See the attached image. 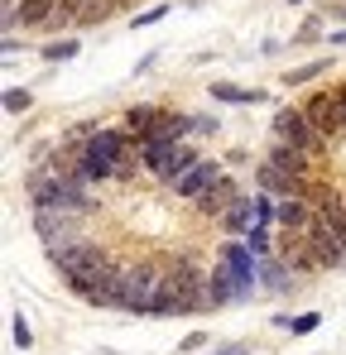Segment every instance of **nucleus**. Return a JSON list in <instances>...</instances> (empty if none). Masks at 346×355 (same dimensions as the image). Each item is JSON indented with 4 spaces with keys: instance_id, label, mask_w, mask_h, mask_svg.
<instances>
[{
    "instance_id": "13",
    "label": "nucleus",
    "mask_w": 346,
    "mask_h": 355,
    "mask_svg": "<svg viewBox=\"0 0 346 355\" xmlns=\"http://www.w3.org/2000/svg\"><path fill=\"white\" fill-rule=\"evenodd\" d=\"M207 297H212V307H226V302H240V288H236V279H231L226 269H222V264H217V269H212V274H207Z\"/></svg>"
},
{
    "instance_id": "22",
    "label": "nucleus",
    "mask_w": 346,
    "mask_h": 355,
    "mask_svg": "<svg viewBox=\"0 0 346 355\" xmlns=\"http://www.w3.org/2000/svg\"><path fill=\"white\" fill-rule=\"evenodd\" d=\"M169 15V5H154V10H145V15H135V29H145V24H159Z\"/></svg>"
},
{
    "instance_id": "26",
    "label": "nucleus",
    "mask_w": 346,
    "mask_h": 355,
    "mask_svg": "<svg viewBox=\"0 0 346 355\" xmlns=\"http://www.w3.org/2000/svg\"><path fill=\"white\" fill-rule=\"evenodd\" d=\"M332 44H346V29H337V34H332Z\"/></svg>"
},
{
    "instance_id": "3",
    "label": "nucleus",
    "mask_w": 346,
    "mask_h": 355,
    "mask_svg": "<svg viewBox=\"0 0 346 355\" xmlns=\"http://www.w3.org/2000/svg\"><path fill=\"white\" fill-rule=\"evenodd\" d=\"M217 264L236 279V288H240V293H250V288L260 284V254H255L245 240H226V245L217 250Z\"/></svg>"
},
{
    "instance_id": "16",
    "label": "nucleus",
    "mask_w": 346,
    "mask_h": 355,
    "mask_svg": "<svg viewBox=\"0 0 346 355\" xmlns=\"http://www.w3.org/2000/svg\"><path fill=\"white\" fill-rule=\"evenodd\" d=\"M115 5H120V0H87V5H82V15H77V24H82V29L106 24V15H111Z\"/></svg>"
},
{
    "instance_id": "23",
    "label": "nucleus",
    "mask_w": 346,
    "mask_h": 355,
    "mask_svg": "<svg viewBox=\"0 0 346 355\" xmlns=\"http://www.w3.org/2000/svg\"><path fill=\"white\" fill-rule=\"evenodd\" d=\"M318 24H322V19H318V15H313V19H303V29H298V44H313V39H318V34H322V29H318Z\"/></svg>"
},
{
    "instance_id": "4",
    "label": "nucleus",
    "mask_w": 346,
    "mask_h": 355,
    "mask_svg": "<svg viewBox=\"0 0 346 355\" xmlns=\"http://www.w3.org/2000/svg\"><path fill=\"white\" fill-rule=\"evenodd\" d=\"M274 135H279L284 144L308 149V154H322V144H327V135H318V130H313V120H308L303 106H284V111L274 116Z\"/></svg>"
},
{
    "instance_id": "17",
    "label": "nucleus",
    "mask_w": 346,
    "mask_h": 355,
    "mask_svg": "<svg viewBox=\"0 0 346 355\" xmlns=\"http://www.w3.org/2000/svg\"><path fill=\"white\" fill-rule=\"evenodd\" d=\"M44 58H49V62L77 58V39H53V44H44Z\"/></svg>"
},
{
    "instance_id": "12",
    "label": "nucleus",
    "mask_w": 346,
    "mask_h": 355,
    "mask_svg": "<svg viewBox=\"0 0 346 355\" xmlns=\"http://www.w3.org/2000/svg\"><path fill=\"white\" fill-rule=\"evenodd\" d=\"M212 101H231V106H260L270 101V92H250V87H236V82H212Z\"/></svg>"
},
{
    "instance_id": "9",
    "label": "nucleus",
    "mask_w": 346,
    "mask_h": 355,
    "mask_svg": "<svg viewBox=\"0 0 346 355\" xmlns=\"http://www.w3.org/2000/svg\"><path fill=\"white\" fill-rule=\"evenodd\" d=\"M236 197H240V192H236V178L222 173L212 187H207V192H202V197H197V207H202L207 216H226V207L236 202Z\"/></svg>"
},
{
    "instance_id": "6",
    "label": "nucleus",
    "mask_w": 346,
    "mask_h": 355,
    "mask_svg": "<svg viewBox=\"0 0 346 355\" xmlns=\"http://www.w3.org/2000/svg\"><path fill=\"white\" fill-rule=\"evenodd\" d=\"M265 164H274V168H284V173H293V178H313V154L298 149V144H284V139L270 144Z\"/></svg>"
},
{
    "instance_id": "27",
    "label": "nucleus",
    "mask_w": 346,
    "mask_h": 355,
    "mask_svg": "<svg viewBox=\"0 0 346 355\" xmlns=\"http://www.w3.org/2000/svg\"><path fill=\"white\" fill-rule=\"evenodd\" d=\"M332 15H337V19H346V5H332Z\"/></svg>"
},
{
    "instance_id": "28",
    "label": "nucleus",
    "mask_w": 346,
    "mask_h": 355,
    "mask_svg": "<svg viewBox=\"0 0 346 355\" xmlns=\"http://www.w3.org/2000/svg\"><path fill=\"white\" fill-rule=\"evenodd\" d=\"M288 5H303V0H288Z\"/></svg>"
},
{
    "instance_id": "1",
    "label": "nucleus",
    "mask_w": 346,
    "mask_h": 355,
    "mask_svg": "<svg viewBox=\"0 0 346 355\" xmlns=\"http://www.w3.org/2000/svg\"><path fill=\"white\" fill-rule=\"evenodd\" d=\"M49 254H53V264H58V274H63V284L82 297V302H87V293H92L97 284H111V279H115L111 250H101V245H92V240L58 245V250H49Z\"/></svg>"
},
{
    "instance_id": "10",
    "label": "nucleus",
    "mask_w": 346,
    "mask_h": 355,
    "mask_svg": "<svg viewBox=\"0 0 346 355\" xmlns=\"http://www.w3.org/2000/svg\"><path fill=\"white\" fill-rule=\"evenodd\" d=\"M303 182H308V178H293V173H284V168H274V164H260V187H265V192L298 197V192H303Z\"/></svg>"
},
{
    "instance_id": "29",
    "label": "nucleus",
    "mask_w": 346,
    "mask_h": 355,
    "mask_svg": "<svg viewBox=\"0 0 346 355\" xmlns=\"http://www.w3.org/2000/svg\"><path fill=\"white\" fill-rule=\"evenodd\" d=\"M120 5H125V0H120Z\"/></svg>"
},
{
    "instance_id": "20",
    "label": "nucleus",
    "mask_w": 346,
    "mask_h": 355,
    "mask_svg": "<svg viewBox=\"0 0 346 355\" xmlns=\"http://www.w3.org/2000/svg\"><path fill=\"white\" fill-rule=\"evenodd\" d=\"M318 72H327V62H303V67L284 72V82H288V87H303V82H313Z\"/></svg>"
},
{
    "instance_id": "24",
    "label": "nucleus",
    "mask_w": 346,
    "mask_h": 355,
    "mask_svg": "<svg viewBox=\"0 0 346 355\" xmlns=\"http://www.w3.org/2000/svg\"><path fill=\"white\" fill-rule=\"evenodd\" d=\"M212 355H250V346H245V341H231V346H217Z\"/></svg>"
},
{
    "instance_id": "11",
    "label": "nucleus",
    "mask_w": 346,
    "mask_h": 355,
    "mask_svg": "<svg viewBox=\"0 0 346 355\" xmlns=\"http://www.w3.org/2000/svg\"><path fill=\"white\" fill-rule=\"evenodd\" d=\"M222 226H226L231 236H250V231L260 226V221H255V202H250V197H236L226 207V216H222Z\"/></svg>"
},
{
    "instance_id": "19",
    "label": "nucleus",
    "mask_w": 346,
    "mask_h": 355,
    "mask_svg": "<svg viewBox=\"0 0 346 355\" xmlns=\"http://www.w3.org/2000/svg\"><path fill=\"white\" fill-rule=\"evenodd\" d=\"M29 106H34V96H29L24 87H5V111H10V116H19V111H29Z\"/></svg>"
},
{
    "instance_id": "5",
    "label": "nucleus",
    "mask_w": 346,
    "mask_h": 355,
    "mask_svg": "<svg viewBox=\"0 0 346 355\" xmlns=\"http://www.w3.org/2000/svg\"><path fill=\"white\" fill-rule=\"evenodd\" d=\"M303 111H308V120H313V130L318 135H342L346 130V101H342V87L337 92H313L308 101H303Z\"/></svg>"
},
{
    "instance_id": "14",
    "label": "nucleus",
    "mask_w": 346,
    "mask_h": 355,
    "mask_svg": "<svg viewBox=\"0 0 346 355\" xmlns=\"http://www.w3.org/2000/svg\"><path fill=\"white\" fill-rule=\"evenodd\" d=\"M159 120H164V111H159V106H135V111H125V135H135V139H149Z\"/></svg>"
},
{
    "instance_id": "15",
    "label": "nucleus",
    "mask_w": 346,
    "mask_h": 355,
    "mask_svg": "<svg viewBox=\"0 0 346 355\" xmlns=\"http://www.w3.org/2000/svg\"><path fill=\"white\" fill-rule=\"evenodd\" d=\"M318 322H322L318 312H298V317H284V312H279V317H274V327H279V331H293V336H308V331H318Z\"/></svg>"
},
{
    "instance_id": "21",
    "label": "nucleus",
    "mask_w": 346,
    "mask_h": 355,
    "mask_svg": "<svg viewBox=\"0 0 346 355\" xmlns=\"http://www.w3.org/2000/svg\"><path fill=\"white\" fill-rule=\"evenodd\" d=\"M15 346H19V351H29V346H34V331H29V322H24V317H15Z\"/></svg>"
},
{
    "instance_id": "7",
    "label": "nucleus",
    "mask_w": 346,
    "mask_h": 355,
    "mask_svg": "<svg viewBox=\"0 0 346 355\" xmlns=\"http://www.w3.org/2000/svg\"><path fill=\"white\" fill-rule=\"evenodd\" d=\"M217 178H222V168H217L212 159H202V164H192V168H188L183 178H173L169 187L178 192V197H192V202H197V197H202V192H207Z\"/></svg>"
},
{
    "instance_id": "25",
    "label": "nucleus",
    "mask_w": 346,
    "mask_h": 355,
    "mask_svg": "<svg viewBox=\"0 0 346 355\" xmlns=\"http://www.w3.org/2000/svg\"><path fill=\"white\" fill-rule=\"evenodd\" d=\"M327 226H332V236H337V240H342V245H346V211H342V216H337V221H327Z\"/></svg>"
},
{
    "instance_id": "2",
    "label": "nucleus",
    "mask_w": 346,
    "mask_h": 355,
    "mask_svg": "<svg viewBox=\"0 0 346 355\" xmlns=\"http://www.w3.org/2000/svg\"><path fill=\"white\" fill-rule=\"evenodd\" d=\"M82 211H67V207H34V231L39 240L58 250V245H72V240H82Z\"/></svg>"
},
{
    "instance_id": "18",
    "label": "nucleus",
    "mask_w": 346,
    "mask_h": 355,
    "mask_svg": "<svg viewBox=\"0 0 346 355\" xmlns=\"http://www.w3.org/2000/svg\"><path fill=\"white\" fill-rule=\"evenodd\" d=\"M245 245H250V250H255L260 259H270V254H274V240H270V226H255V231L245 236Z\"/></svg>"
},
{
    "instance_id": "8",
    "label": "nucleus",
    "mask_w": 346,
    "mask_h": 355,
    "mask_svg": "<svg viewBox=\"0 0 346 355\" xmlns=\"http://www.w3.org/2000/svg\"><path fill=\"white\" fill-rule=\"evenodd\" d=\"M53 15H58V0H19V5H15V15H5V34H15L19 24H24V29H34V24L53 19Z\"/></svg>"
}]
</instances>
